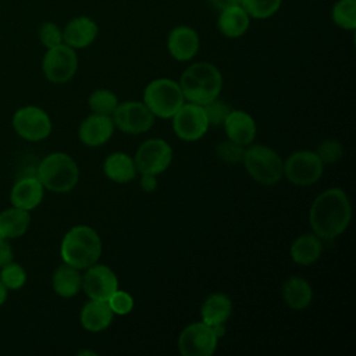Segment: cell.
<instances>
[{
	"label": "cell",
	"instance_id": "cell-1",
	"mask_svg": "<svg viewBox=\"0 0 356 356\" xmlns=\"http://www.w3.org/2000/svg\"><path fill=\"white\" fill-rule=\"evenodd\" d=\"M350 218V202L341 188H328L321 192L309 210V224L321 239L339 236L348 228Z\"/></svg>",
	"mask_w": 356,
	"mask_h": 356
},
{
	"label": "cell",
	"instance_id": "cell-2",
	"mask_svg": "<svg viewBox=\"0 0 356 356\" xmlns=\"http://www.w3.org/2000/svg\"><path fill=\"white\" fill-rule=\"evenodd\" d=\"M179 86L185 100L200 106L220 97L222 75L211 63L200 61L191 64L179 78Z\"/></svg>",
	"mask_w": 356,
	"mask_h": 356
},
{
	"label": "cell",
	"instance_id": "cell-3",
	"mask_svg": "<svg viewBox=\"0 0 356 356\" xmlns=\"http://www.w3.org/2000/svg\"><path fill=\"white\" fill-rule=\"evenodd\" d=\"M103 250L100 235L89 225L72 227L64 235L60 246L64 263L85 270L97 263Z\"/></svg>",
	"mask_w": 356,
	"mask_h": 356
},
{
	"label": "cell",
	"instance_id": "cell-4",
	"mask_svg": "<svg viewBox=\"0 0 356 356\" xmlns=\"http://www.w3.org/2000/svg\"><path fill=\"white\" fill-rule=\"evenodd\" d=\"M36 177L43 188L51 192L65 193L74 189L78 184L79 168L70 154L56 152L40 161Z\"/></svg>",
	"mask_w": 356,
	"mask_h": 356
},
{
	"label": "cell",
	"instance_id": "cell-5",
	"mask_svg": "<svg viewBox=\"0 0 356 356\" xmlns=\"http://www.w3.org/2000/svg\"><path fill=\"white\" fill-rule=\"evenodd\" d=\"M242 163L248 174L261 185H275L284 177V160L274 149L266 145H248Z\"/></svg>",
	"mask_w": 356,
	"mask_h": 356
},
{
	"label": "cell",
	"instance_id": "cell-6",
	"mask_svg": "<svg viewBox=\"0 0 356 356\" xmlns=\"http://www.w3.org/2000/svg\"><path fill=\"white\" fill-rule=\"evenodd\" d=\"M143 103L154 117L171 118L185 103V97L177 81L157 78L149 82L145 88Z\"/></svg>",
	"mask_w": 356,
	"mask_h": 356
},
{
	"label": "cell",
	"instance_id": "cell-7",
	"mask_svg": "<svg viewBox=\"0 0 356 356\" xmlns=\"http://www.w3.org/2000/svg\"><path fill=\"white\" fill-rule=\"evenodd\" d=\"M324 171V164L312 150L293 152L284 161V177L293 185L309 186L316 184Z\"/></svg>",
	"mask_w": 356,
	"mask_h": 356
},
{
	"label": "cell",
	"instance_id": "cell-8",
	"mask_svg": "<svg viewBox=\"0 0 356 356\" xmlns=\"http://www.w3.org/2000/svg\"><path fill=\"white\" fill-rule=\"evenodd\" d=\"M134 161L139 174L159 175L164 172L172 161V149L164 139L150 138L140 143Z\"/></svg>",
	"mask_w": 356,
	"mask_h": 356
},
{
	"label": "cell",
	"instance_id": "cell-9",
	"mask_svg": "<svg viewBox=\"0 0 356 356\" xmlns=\"http://www.w3.org/2000/svg\"><path fill=\"white\" fill-rule=\"evenodd\" d=\"M42 70L50 82L65 83L71 81L78 70L75 49L64 43L47 49L42 61Z\"/></svg>",
	"mask_w": 356,
	"mask_h": 356
},
{
	"label": "cell",
	"instance_id": "cell-10",
	"mask_svg": "<svg viewBox=\"0 0 356 356\" xmlns=\"http://www.w3.org/2000/svg\"><path fill=\"white\" fill-rule=\"evenodd\" d=\"M218 338L213 328L203 321L186 325L178 337V350L182 356H211Z\"/></svg>",
	"mask_w": 356,
	"mask_h": 356
},
{
	"label": "cell",
	"instance_id": "cell-11",
	"mask_svg": "<svg viewBox=\"0 0 356 356\" xmlns=\"http://www.w3.org/2000/svg\"><path fill=\"white\" fill-rule=\"evenodd\" d=\"M171 118L174 134L186 142L199 140L210 127L203 106L191 102L184 103Z\"/></svg>",
	"mask_w": 356,
	"mask_h": 356
},
{
	"label": "cell",
	"instance_id": "cell-12",
	"mask_svg": "<svg viewBox=\"0 0 356 356\" xmlns=\"http://www.w3.org/2000/svg\"><path fill=\"white\" fill-rule=\"evenodd\" d=\"M114 127L124 134L139 135L147 132L154 124V115L143 102H124L117 106L113 115Z\"/></svg>",
	"mask_w": 356,
	"mask_h": 356
},
{
	"label": "cell",
	"instance_id": "cell-13",
	"mask_svg": "<svg viewBox=\"0 0 356 356\" xmlns=\"http://www.w3.org/2000/svg\"><path fill=\"white\" fill-rule=\"evenodd\" d=\"M15 132L31 142L47 138L51 132V121L44 110L36 106H25L15 111L13 117Z\"/></svg>",
	"mask_w": 356,
	"mask_h": 356
},
{
	"label": "cell",
	"instance_id": "cell-14",
	"mask_svg": "<svg viewBox=\"0 0 356 356\" xmlns=\"http://www.w3.org/2000/svg\"><path fill=\"white\" fill-rule=\"evenodd\" d=\"M85 270L81 288L89 299L107 300L118 289V278L108 266L95 263Z\"/></svg>",
	"mask_w": 356,
	"mask_h": 356
},
{
	"label": "cell",
	"instance_id": "cell-15",
	"mask_svg": "<svg viewBox=\"0 0 356 356\" xmlns=\"http://www.w3.org/2000/svg\"><path fill=\"white\" fill-rule=\"evenodd\" d=\"M114 122L110 115H102L92 113L88 115L78 128L79 140L89 146L97 147L104 145L114 134Z\"/></svg>",
	"mask_w": 356,
	"mask_h": 356
},
{
	"label": "cell",
	"instance_id": "cell-16",
	"mask_svg": "<svg viewBox=\"0 0 356 356\" xmlns=\"http://www.w3.org/2000/svg\"><path fill=\"white\" fill-rule=\"evenodd\" d=\"M200 40L197 32L186 25L175 26L167 38V49L177 61H188L193 58L199 50Z\"/></svg>",
	"mask_w": 356,
	"mask_h": 356
},
{
	"label": "cell",
	"instance_id": "cell-17",
	"mask_svg": "<svg viewBox=\"0 0 356 356\" xmlns=\"http://www.w3.org/2000/svg\"><path fill=\"white\" fill-rule=\"evenodd\" d=\"M222 127L227 134V139L236 142L242 146L253 143L257 132L253 117L243 110H231Z\"/></svg>",
	"mask_w": 356,
	"mask_h": 356
},
{
	"label": "cell",
	"instance_id": "cell-18",
	"mask_svg": "<svg viewBox=\"0 0 356 356\" xmlns=\"http://www.w3.org/2000/svg\"><path fill=\"white\" fill-rule=\"evenodd\" d=\"M97 24L89 17L72 18L63 31V43L72 49H83L92 44L97 36Z\"/></svg>",
	"mask_w": 356,
	"mask_h": 356
},
{
	"label": "cell",
	"instance_id": "cell-19",
	"mask_svg": "<svg viewBox=\"0 0 356 356\" xmlns=\"http://www.w3.org/2000/svg\"><path fill=\"white\" fill-rule=\"evenodd\" d=\"M43 185L38 177H25L18 179L11 189V203L24 210L35 209L43 199Z\"/></svg>",
	"mask_w": 356,
	"mask_h": 356
},
{
	"label": "cell",
	"instance_id": "cell-20",
	"mask_svg": "<svg viewBox=\"0 0 356 356\" xmlns=\"http://www.w3.org/2000/svg\"><path fill=\"white\" fill-rule=\"evenodd\" d=\"M114 313L111 312L107 300H96L90 299L83 305L79 320L81 325L90 332L104 331L113 321Z\"/></svg>",
	"mask_w": 356,
	"mask_h": 356
},
{
	"label": "cell",
	"instance_id": "cell-21",
	"mask_svg": "<svg viewBox=\"0 0 356 356\" xmlns=\"http://www.w3.org/2000/svg\"><path fill=\"white\" fill-rule=\"evenodd\" d=\"M232 313V300L228 295L214 292L209 295L200 306L202 321L210 327L217 324H225Z\"/></svg>",
	"mask_w": 356,
	"mask_h": 356
},
{
	"label": "cell",
	"instance_id": "cell-22",
	"mask_svg": "<svg viewBox=\"0 0 356 356\" xmlns=\"http://www.w3.org/2000/svg\"><path fill=\"white\" fill-rule=\"evenodd\" d=\"M104 175L117 184L131 182L136 177V165L134 157L124 152L110 153L103 163Z\"/></svg>",
	"mask_w": 356,
	"mask_h": 356
},
{
	"label": "cell",
	"instance_id": "cell-23",
	"mask_svg": "<svg viewBox=\"0 0 356 356\" xmlns=\"http://www.w3.org/2000/svg\"><path fill=\"white\" fill-rule=\"evenodd\" d=\"M250 17L243 10L241 4H234L220 10V15L217 19L218 31L227 38H239L242 36L248 28Z\"/></svg>",
	"mask_w": 356,
	"mask_h": 356
},
{
	"label": "cell",
	"instance_id": "cell-24",
	"mask_svg": "<svg viewBox=\"0 0 356 356\" xmlns=\"http://www.w3.org/2000/svg\"><path fill=\"white\" fill-rule=\"evenodd\" d=\"M282 299L288 307L293 310H303L312 303V285L303 277H289L282 285Z\"/></svg>",
	"mask_w": 356,
	"mask_h": 356
},
{
	"label": "cell",
	"instance_id": "cell-25",
	"mask_svg": "<svg viewBox=\"0 0 356 356\" xmlns=\"http://www.w3.org/2000/svg\"><path fill=\"white\" fill-rule=\"evenodd\" d=\"M323 252L321 238L313 234L299 235L291 245V259L300 266H310L318 260Z\"/></svg>",
	"mask_w": 356,
	"mask_h": 356
},
{
	"label": "cell",
	"instance_id": "cell-26",
	"mask_svg": "<svg viewBox=\"0 0 356 356\" xmlns=\"http://www.w3.org/2000/svg\"><path fill=\"white\" fill-rule=\"evenodd\" d=\"M51 285L58 296L72 298L82 286V275L79 274L78 268L64 263L56 268L51 278Z\"/></svg>",
	"mask_w": 356,
	"mask_h": 356
},
{
	"label": "cell",
	"instance_id": "cell-27",
	"mask_svg": "<svg viewBox=\"0 0 356 356\" xmlns=\"http://www.w3.org/2000/svg\"><path fill=\"white\" fill-rule=\"evenodd\" d=\"M31 222L28 210L13 206L0 213V234L7 238H18L25 234Z\"/></svg>",
	"mask_w": 356,
	"mask_h": 356
},
{
	"label": "cell",
	"instance_id": "cell-28",
	"mask_svg": "<svg viewBox=\"0 0 356 356\" xmlns=\"http://www.w3.org/2000/svg\"><path fill=\"white\" fill-rule=\"evenodd\" d=\"M331 18L342 29L356 28V0H338L331 11Z\"/></svg>",
	"mask_w": 356,
	"mask_h": 356
},
{
	"label": "cell",
	"instance_id": "cell-29",
	"mask_svg": "<svg viewBox=\"0 0 356 356\" xmlns=\"http://www.w3.org/2000/svg\"><path fill=\"white\" fill-rule=\"evenodd\" d=\"M88 106L96 114L111 117L118 106V99L115 93L108 89H96L90 93L88 99Z\"/></svg>",
	"mask_w": 356,
	"mask_h": 356
},
{
	"label": "cell",
	"instance_id": "cell-30",
	"mask_svg": "<svg viewBox=\"0 0 356 356\" xmlns=\"http://www.w3.org/2000/svg\"><path fill=\"white\" fill-rule=\"evenodd\" d=\"M282 0H241V6L249 17L256 19H266L274 15L281 7Z\"/></svg>",
	"mask_w": 356,
	"mask_h": 356
},
{
	"label": "cell",
	"instance_id": "cell-31",
	"mask_svg": "<svg viewBox=\"0 0 356 356\" xmlns=\"http://www.w3.org/2000/svg\"><path fill=\"white\" fill-rule=\"evenodd\" d=\"M0 280L7 289H19L26 281V273L19 264L11 261L1 267Z\"/></svg>",
	"mask_w": 356,
	"mask_h": 356
},
{
	"label": "cell",
	"instance_id": "cell-32",
	"mask_svg": "<svg viewBox=\"0 0 356 356\" xmlns=\"http://www.w3.org/2000/svg\"><path fill=\"white\" fill-rule=\"evenodd\" d=\"M316 154L318 156L323 164H332L342 159L343 146L337 139H325L317 146Z\"/></svg>",
	"mask_w": 356,
	"mask_h": 356
},
{
	"label": "cell",
	"instance_id": "cell-33",
	"mask_svg": "<svg viewBox=\"0 0 356 356\" xmlns=\"http://www.w3.org/2000/svg\"><path fill=\"white\" fill-rule=\"evenodd\" d=\"M245 147L236 142H232L229 139L220 142L216 147V154L217 157L228 164H238L242 161L243 159V153H245Z\"/></svg>",
	"mask_w": 356,
	"mask_h": 356
},
{
	"label": "cell",
	"instance_id": "cell-34",
	"mask_svg": "<svg viewBox=\"0 0 356 356\" xmlns=\"http://www.w3.org/2000/svg\"><path fill=\"white\" fill-rule=\"evenodd\" d=\"M203 108H204V113H206V117H207V122L211 127L222 125L227 115L232 110L224 100H221L218 97L209 102L207 104H204Z\"/></svg>",
	"mask_w": 356,
	"mask_h": 356
},
{
	"label": "cell",
	"instance_id": "cell-35",
	"mask_svg": "<svg viewBox=\"0 0 356 356\" xmlns=\"http://www.w3.org/2000/svg\"><path fill=\"white\" fill-rule=\"evenodd\" d=\"M107 303L111 309V312L117 316H127L134 309V298L127 291L117 289L108 299Z\"/></svg>",
	"mask_w": 356,
	"mask_h": 356
},
{
	"label": "cell",
	"instance_id": "cell-36",
	"mask_svg": "<svg viewBox=\"0 0 356 356\" xmlns=\"http://www.w3.org/2000/svg\"><path fill=\"white\" fill-rule=\"evenodd\" d=\"M39 39L47 49L63 43V31L53 22H43L39 26Z\"/></svg>",
	"mask_w": 356,
	"mask_h": 356
},
{
	"label": "cell",
	"instance_id": "cell-37",
	"mask_svg": "<svg viewBox=\"0 0 356 356\" xmlns=\"http://www.w3.org/2000/svg\"><path fill=\"white\" fill-rule=\"evenodd\" d=\"M139 186L143 192H154L157 188V179L156 175L152 174H140V179H139Z\"/></svg>",
	"mask_w": 356,
	"mask_h": 356
},
{
	"label": "cell",
	"instance_id": "cell-38",
	"mask_svg": "<svg viewBox=\"0 0 356 356\" xmlns=\"http://www.w3.org/2000/svg\"><path fill=\"white\" fill-rule=\"evenodd\" d=\"M13 261V249L6 238L0 239V267Z\"/></svg>",
	"mask_w": 356,
	"mask_h": 356
},
{
	"label": "cell",
	"instance_id": "cell-39",
	"mask_svg": "<svg viewBox=\"0 0 356 356\" xmlns=\"http://www.w3.org/2000/svg\"><path fill=\"white\" fill-rule=\"evenodd\" d=\"M207 3L210 6H213L216 10H222L225 7H229V6H234V4H239L241 0H207Z\"/></svg>",
	"mask_w": 356,
	"mask_h": 356
},
{
	"label": "cell",
	"instance_id": "cell-40",
	"mask_svg": "<svg viewBox=\"0 0 356 356\" xmlns=\"http://www.w3.org/2000/svg\"><path fill=\"white\" fill-rule=\"evenodd\" d=\"M6 299H7V288L0 280V305H3L6 302Z\"/></svg>",
	"mask_w": 356,
	"mask_h": 356
},
{
	"label": "cell",
	"instance_id": "cell-41",
	"mask_svg": "<svg viewBox=\"0 0 356 356\" xmlns=\"http://www.w3.org/2000/svg\"><path fill=\"white\" fill-rule=\"evenodd\" d=\"M78 355H96V353L92 350H81V352H78Z\"/></svg>",
	"mask_w": 356,
	"mask_h": 356
}]
</instances>
